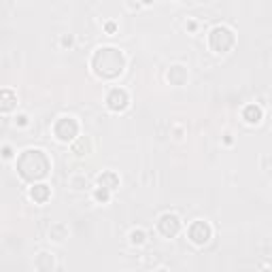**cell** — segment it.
Wrapping results in <instances>:
<instances>
[{
    "label": "cell",
    "instance_id": "1",
    "mask_svg": "<svg viewBox=\"0 0 272 272\" xmlns=\"http://www.w3.org/2000/svg\"><path fill=\"white\" fill-rule=\"evenodd\" d=\"M126 64H128L126 53L122 49H117V47H111V45L98 47L92 55V62H89L92 73L102 81H113L119 75H124Z\"/></svg>",
    "mask_w": 272,
    "mask_h": 272
},
{
    "label": "cell",
    "instance_id": "2",
    "mask_svg": "<svg viewBox=\"0 0 272 272\" xmlns=\"http://www.w3.org/2000/svg\"><path fill=\"white\" fill-rule=\"evenodd\" d=\"M17 172L23 181L28 183H43V179L51 170V160L43 149H23L15 158Z\"/></svg>",
    "mask_w": 272,
    "mask_h": 272
},
{
    "label": "cell",
    "instance_id": "3",
    "mask_svg": "<svg viewBox=\"0 0 272 272\" xmlns=\"http://www.w3.org/2000/svg\"><path fill=\"white\" fill-rule=\"evenodd\" d=\"M236 45V32L226 26V23H217L208 30V47L215 53H228Z\"/></svg>",
    "mask_w": 272,
    "mask_h": 272
},
{
    "label": "cell",
    "instance_id": "4",
    "mask_svg": "<svg viewBox=\"0 0 272 272\" xmlns=\"http://www.w3.org/2000/svg\"><path fill=\"white\" fill-rule=\"evenodd\" d=\"M79 130H81V126L75 117L64 115L53 124V136L60 140V143H75L79 138Z\"/></svg>",
    "mask_w": 272,
    "mask_h": 272
},
{
    "label": "cell",
    "instance_id": "5",
    "mask_svg": "<svg viewBox=\"0 0 272 272\" xmlns=\"http://www.w3.org/2000/svg\"><path fill=\"white\" fill-rule=\"evenodd\" d=\"M187 238L192 245L196 247H204L210 243L213 238V228H210V223L208 221H202V219H196L189 223V228H187Z\"/></svg>",
    "mask_w": 272,
    "mask_h": 272
},
{
    "label": "cell",
    "instance_id": "6",
    "mask_svg": "<svg viewBox=\"0 0 272 272\" xmlns=\"http://www.w3.org/2000/svg\"><path fill=\"white\" fill-rule=\"evenodd\" d=\"M181 228H183V221L176 213H162L158 217V232L164 238H174L181 232Z\"/></svg>",
    "mask_w": 272,
    "mask_h": 272
},
{
    "label": "cell",
    "instance_id": "7",
    "mask_svg": "<svg viewBox=\"0 0 272 272\" xmlns=\"http://www.w3.org/2000/svg\"><path fill=\"white\" fill-rule=\"evenodd\" d=\"M130 104V94L124 87H111L109 94H106V106L113 113H124Z\"/></svg>",
    "mask_w": 272,
    "mask_h": 272
},
{
    "label": "cell",
    "instance_id": "8",
    "mask_svg": "<svg viewBox=\"0 0 272 272\" xmlns=\"http://www.w3.org/2000/svg\"><path fill=\"white\" fill-rule=\"evenodd\" d=\"M166 79H168V83L174 85V87H181L187 83V79H189V70L187 66L183 64H172L168 68V73H166Z\"/></svg>",
    "mask_w": 272,
    "mask_h": 272
},
{
    "label": "cell",
    "instance_id": "9",
    "mask_svg": "<svg viewBox=\"0 0 272 272\" xmlns=\"http://www.w3.org/2000/svg\"><path fill=\"white\" fill-rule=\"evenodd\" d=\"M96 187H102L106 189V192H115L117 187H119V174H117L115 170H104L98 174V179H96Z\"/></svg>",
    "mask_w": 272,
    "mask_h": 272
},
{
    "label": "cell",
    "instance_id": "10",
    "mask_svg": "<svg viewBox=\"0 0 272 272\" xmlns=\"http://www.w3.org/2000/svg\"><path fill=\"white\" fill-rule=\"evenodd\" d=\"M17 109V94L13 89H0V113H13Z\"/></svg>",
    "mask_w": 272,
    "mask_h": 272
},
{
    "label": "cell",
    "instance_id": "11",
    "mask_svg": "<svg viewBox=\"0 0 272 272\" xmlns=\"http://www.w3.org/2000/svg\"><path fill=\"white\" fill-rule=\"evenodd\" d=\"M34 268H37L39 272H53V268H55L53 253H49V251L37 253V255H34Z\"/></svg>",
    "mask_w": 272,
    "mask_h": 272
},
{
    "label": "cell",
    "instance_id": "12",
    "mask_svg": "<svg viewBox=\"0 0 272 272\" xmlns=\"http://www.w3.org/2000/svg\"><path fill=\"white\" fill-rule=\"evenodd\" d=\"M70 151H73L77 158H85V156H89V153L94 151L92 138H89V136H79V138L75 140V143H70Z\"/></svg>",
    "mask_w": 272,
    "mask_h": 272
},
{
    "label": "cell",
    "instance_id": "13",
    "mask_svg": "<svg viewBox=\"0 0 272 272\" xmlns=\"http://www.w3.org/2000/svg\"><path fill=\"white\" fill-rule=\"evenodd\" d=\"M30 198L34 200L37 204H45L47 200L51 198V187L47 183H34L30 187Z\"/></svg>",
    "mask_w": 272,
    "mask_h": 272
},
{
    "label": "cell",
    "instance_id": "14",
    "mask_svg": "<svg viewBox=\"0 0 272 272\" xmlns=\"http://www.w3.org/2000/svg\"><path fill=\"white\" fill-rule=\"evenodd\" d=\"M243 119L249 126H255L264 119V109L259 104H247L243 109Z\"/></svg>",
    "mask_w": 272,
    "mask_h": 272
},
{
    "label": "cell",
    "instance_id": "15",
    "mask_svg": "<svg viewBox=\"0 0 272 272\" xmlns=\"http://www.w3.org/2000/svg\"><path fill=\"white\" fill-rule=\"evenodd\" d=\"M49 238L53 243H64L68 238V226H66V223H62V221L53 223V226L49 228Z\"/></svg>",
    "mask_w": 272,
    "mask_h": 272
},
{
    "label": "cell",
    "instance_id": "16",
    "mask_svg": "<svg viewBox=\"0 0 272 272\" xmlns=\"http://www.w3.org/2000/svg\"><path fill=\"white\" fill-rule=\"evenodd\" d=\"M128 240L132 247H143L147 243V232L143 228H134V230H130L128 234Z\"/></svg>",
    "mask_w": 272,
    "mask_h": 272
},
{
    "label": "cell",
    "instance_id": "17",
    "mask_svg": "<svg viewBox=\"0 0 272 272\" xmlns=\"http://www.w3.org/2000/svg\"><path fill=\"white\" fill-rule=\"evenodd\" d=\"M92 198L96 200L98 204H106V202H111V192H106V189H102V187H94Z\"/></svg>",
    "mask_w": 272,
    "mask_h": 272
},
{
    "label": "cell",
    "instance_id": "18",
    "mask_svg": "<svg viewBox=\"0 0 272 272\" xmlns=\"http://www.w3.org/2000/svg\"><path fill=\"white\" fill-rule=\"evenodd\" d=\"M68 183H70V187H73V189H83L87 185V179L83 174H75V176H70V179H68Z\"/></svg>",
    "mask_w": 272,
    "mask_h": 272
},
{
    "label": "cell",
    "instance_id": "19",
    "mask_svg": "<svg viewBox=\"0 0 272 272\" xmlns=\"http://www.w3.org/2000/svg\"><path fill=\"white\" fill-rule=\"evenodd\" d=\"M0 158H3V160H13V158H17V156H15V149L11 147V145H3V147H0Z\"/></svg>",
    "mask_w": 272,
    "mask_h": 272
},
{
    "label": "cell",
    "instance_id": "20",
    "mask_svg": "<svg viewBox=\"0 0 272 272\" xmlns=\"http://www.w3.org/2000/svg\"><path fill=\"white\" fill-rule=\"evenodd\" d=\"M28 124H30V117H28L26 113H17V115H15V126H17V128H26Z\"/></svg>",
    "mask_w": 272,
    "mask_h": 272
},
{
    "label": "cell",
    "instance_id": "21",
    "mask_svg": "<svg viewBox=\"0 0 272 272\" xmlns=\"http://www.w3.org/2000/svg\"><path fill=\"white\" fill-rule=\"evenodd\" d=\"M60 45L64 47V49H66V47H73L75 45V37H73V34H62V37H60Z\"/></svg>",
    "mask_w": 272,
    "mask_h": 272
},
{
    "label": "cell",
    "instance_id": "22",
    "mask_svg": "<svg viewBox=\"0 0 272 272\" xmlns=\"http://www.w3.org/2000/svg\"><path fill=\"white\" fill-rule=\"evenodd\" d=\"M104 30H106V34H115L117 32V23L115 21H104Z\"/></svg>",
    "mask_w": 272,
    "mask_h": 272
},
{
    "label": "cell",
    "instance_id": "23",
    "mask_svg": "<svg viewBox=\"0 0 272 272\" xmlns=\"http://www.w3.org/2000/svg\"><path fill=\"white\" fill-rule=\"evenodd\" d=\"M185 28H187L189 32H196V30H198V21H196V19H187Z\"/></svg>",
    "mask_w": 272,
    "mask_h": 272
},
{
    "label": "cell",
    "instance_id": "24",
    "mask_svg": "<svg viewBox=\"0 0 272 272\" xmlns=\"http://www.w3.org/2000/svg\"><path fill=\"white\" fill-rule=\"evenodd\" d=\"M174 134H176L174 138H181V136H183V128H181V126H176V128H174Z\"/></svg>",
    "mask_w": 272,
    "mask_h": 272
},
{
    "label": "cell",
    "instance_id": "25",
    "mask_svg": "<svg viewBox=\"0 0 272 272\" xmlns=\"http://www.w3.org/2000/svg\"><path fill=\"white\" fill-rule=\"evenodd\" d=\"M223 143H226V145H232L234 140H232V136H230V134H226V138H223Z\"/></svg>",
    "mask_w": 272,
    "mask_h": 272
},
{
    "label": "cell",
    "instance_id": "26",
    "mask_svg": "<svg viewBox=\"0 0 272 272\" xmlns=\"http://www.w3.org/2000/svg\"><path fill=\"white\" fill-rule=\"evenodd\" d=\"M156 272H170V270H166V268H158Z\"/></svg>",
    "mask_w": 272,
    "mask_h": 272
}]
</instances>
